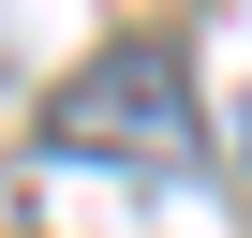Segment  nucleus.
Returning <instances> with one entry per match:
<instances>
[{"label": "nucleus", "mask_w": 252, "mask_h": 238, "mask_svg": "<svg viewBox=\"0 0 252 238\" xmlns=\"http://www.w3.org/2000/svg\"><path fill=\"white\" fill-rule=\"evenodd\" d=\"M237 149H252V89H237Z\"/></svg>", "instance_id": "2"}, {"label": "nucleus", "mask_w": 252, "mask_h": 238, "mask_svg": "<svg viewBox=\"0 0 252 238\" xmlns=\"http://www.w3.org/2000/svg\"><path fill=\"white\" fill-rule=\"evenodd\" d=\"M45 149H74V164H178V149H193L178 45H163V30H119L104 60H74L60 104H45Z\"/></svg>", "instance_id": "1"}]
</instances>
